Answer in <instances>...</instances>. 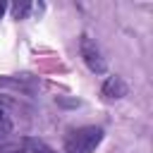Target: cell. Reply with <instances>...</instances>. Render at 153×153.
I'll return each mask as SVG.
<instances>
[{"instance_id": "8992f818", "label": "cell", "mask_w": 153, "mask_h": 153, "mask_svg": "<svg viewBox=\"0 0 153 153\" xmlns=\"http://www.w3.org/2000/svg\"><path fill=\"white\" fill-rule=\"evenodd\" d=\"M29 10H31L29 2H14V5H12V14H14V19H24Z\"/></svg>"}, {"instance_id": "6da1fadb", "label": "cell", "mask_w": 153, "mask_h": 153, "mask_svg": "<svg viewBox=\"0 0 153 153\" xmlns=\"http://www.w3.org/2000/svg\"><path fill=\"white\" fill-rule=\"evenodd\" d=\"M103 141V129L100 127H79L72 129L65 136V153H91L96 146Z\"/></svg>"}, {"instance_id": "7a4b0ae2", "label": "cell", "mask_w": 153, "mask_h": 153, "mask_svg": "<svg viewBox=\"0 0 153 153\" xmlns=\"http://www.w3.org/2000/svg\"><path fill=\"white\" fill-rule=\"evenodd\" d=\"M79 53H81V57H84V62H86V67L91 72H96V74H103L105 72V57H103L100 48L96 45V41L91 36L84 33L79 38Z\"/></svg>"}, {"instance_id": "277c9868", "label": "cell", "mask_w": 153, "mask_h": 153, "mask_svg": "<svg viewBox=\"0 0 153 153\" xmlns=\"http://www.w3.org/2000/svg\"><path fill=\"white\" fill-rule=\"evenodd\" d=\"M10 131H12V117L7 115L5 105L0 103V139H5V136H7Z\"/></svg>"}, {"instance_id": "5b68a950", "label": "cell", "mask_w": 153, "mask_h": 153, "mask_svg": "<svg viewBox=\"0 0 153 153\" xmlns=\"http://www.w3.org/2000/svg\"><path fill=\"white\" fill-rule=\"evenodd\" d=\"M26 153H55V151L48 148V146L41 143V141H31V139H26Z\"/></svg>"}, {"instance_id": "52a82bcc", "label": "cell", "mask_w": 153, "mask_h": 153, "mask_svg": "<svg viewBox=\"0 0 153 153\" xmlns=\"http://www.w3.org/2000/svg\"><path fill=\"white\" fill-rule=\"evenodd\" d=\"M5 10H7V5H5V2H2V0H0V17H2V14H5Z\"/></svg>"}, {"instance_id": "3957f363", "label": "cell", "mask_w": 153, "mask_h": 153, "mask_svg": "<svg viewBox=\"0 0 153 153\" xmlns=\"http://www.w3.org/2000/svg\"><path fill=\"white\" fill-rule=\"evenodd\" d=\"M100 93L108 98V100H112V98H122V96H127V84L122 81V76H108L105 79V84H103V88H100Z\"/></svg>"}]
</instances>
